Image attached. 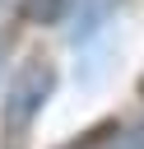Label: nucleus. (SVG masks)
I'll use <instances>...</instances> for the list:
<instances>
[{
	"label": "nucleus",
	"instance_id": "f03ea898",
	"mask_svg": "<svg viewBox=\"0 0 144 149\" xmlns=\"http://www.w3.org/2000/svg\"><path fill=\"white\" fill-rule=\"evenodd\" d=\"M65 9H70V37H74V42H88V37L111 19L116 0H65Z\"/></svg>",
	"mask_w": 144,
	"mask_h": 149
},
{
	"label": "nucleus",
	"instance_id": "423d86ee",
	"mask_svg": "<svg viewBox=\"0 0 144 149\" xmlns=\"http://www.w3.org/2000/svg\"><path fill=\"white\" fill-rule=\"evenodd\" d=\"M5 5H14V0H0V9H5Z\"/></svg>",
	"mask_w": 144,
	"mask_h": 149
},
{
	"label": "nucleus",
	"instance_id": "7ed1b4c3",
	"mask_svg": "<svg viewBox=\"0 0 144 149\" xmlns=\"http://www.w3.org/2000/svg\"><path fill=\"white\" fill-rule=\"evenodd\" d=\"M19 9H23V19L28 23H60L65 19V0H19Z\"/></svg>",
	"mask_w": 144,
	"mask_h": 149
},
{
	"label": "nucleus",
	"instance_id": "f257e3e1",
	"mask_svg": "<svg viewBox=\"0 0 144 149\" xmlns=\"http://www.w3.org/2000/svg\"><path fill=\"white\" fill-rule=\"evenodd\" d=\"M56 93V65L46 56H28L9 88H5V107H0V149H28L33 121L42 116L46 98Z\"/></svg>",
	"mask_w": 144,
	"mask_h": 149
},
{
	"label": "nucleus",
	"instance_id": "39448f33",
	"mask_svg": "<svg viewBox=\"0 0 144 149\" xmlns=\"http://www.w3.org/2000/svg\"><path fill=\"white\" fill-rule=\"evenodd\" d=\"M125 149H144V126H139V130H135V135L125 140Z\"/></svg>",
	"mask_w": 144,
	"mask_h": 149
},
{
	"label": "nucleus",
	"instance_id": "20e7f679",
	"mask_svg": "<svg viewBox=\"0 0 144 149\" xmlns=\"http://www.w3.org/2000/svg\"><path fill=\"white\" fill-rule=\"evenodd\" d=\"M116 135H121V126H116V121H102V126H93V130H88L84 140L65 144V149H107V144H111Z\"/></svg>",
	"mask_w": 144,
	"mask_h": 149
}]
</instances>
